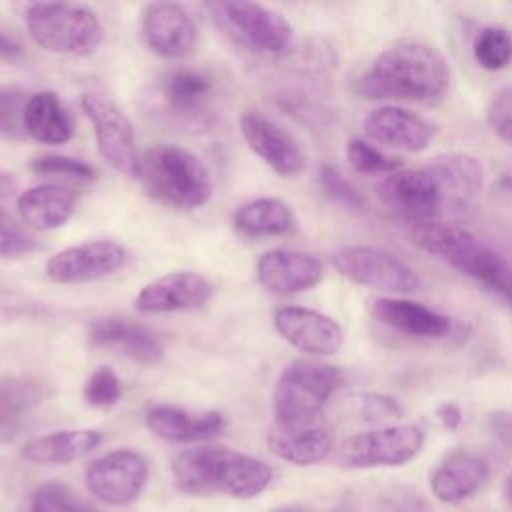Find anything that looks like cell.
I'll use <instances>...</instances> for the list:
<instances>
[{
  "instance_id": "27",
  "label": "cell",
  "mask_w": 512,
  "mask_h": 512,
  "mask_svg": "<svg viewBox=\"0 0 512 512\" xmlns=\"http://www.w3.org/2000/svg\"><path fill=\"white\" fill-rule=\"evenodd\" d=\"M214 84L204 72L180 68L168 72L158 86L160 98L170 114L180 118H196L208 106Z\"/></svg>"
},
{
  "instance_id": "24",
  "label": "cell",
  "mask_w": 512,
  "mask_h": 512,
  "mask_svg": "<svg viewBox=\"0 0 512 512\" xmlns=\"http://www.w3.org/2000/svg\"><path fill=\"white\" fill-rule=\"evenodd\" d=\"M144 420L152 434L170 442H202L218 436L224 428V418L216 410L192 412L172 404L148 406Z\"/></svg>"
},
{
  "instance_id": "47",
  "label": "cell",
  "mask_w": 512,
  "mask_h": 512,
  "mask_svg": "<svg viewBox=\"0 0 512 512\" xmlns=\"http://www.w3.org/2000/svg\"><path fill=\"white\" fill-rule=\"evenodd\" d=\"M278 512H302V510H294V508H284V510H278Z\"/></svg>"
},
{
  "instance_id": "38",
  "label": "cell",
  "mask_w": 512,
  "mask_h": 512,
  "mask_svg": "<svg viewBox=\"0 0 512 512\" xmlns=\"http://www.w3.org/2000/svg\"><path fill=\"white\" fill-rule=\"evenodd\" d=\"M38 248L36 236L0 206V256L16 258Z\"/></svg>"
},
{
  "instance_id": "28",
  "label": "cell",
  "mask_w": 512,
  "mask_h": 512,
  "mask_svg": "<svg viewBox=\"0 0 512 512\" xmlns=\"http://www.w3.org/2000/svg\"><path fill=\"white\" fill-rule=\"evenodd\" d=\"M100 442L102 434L98 430H58L26 442L20 454L34 464H66L86 456Z\"/></svg>"
},
{
  "instance_id": "40",
  "label": "cell",
  "mask_w": 512,
  "mask_h": 512,
  "mask_svg": "<svg viewBox=\"0 0 512 512\" xmlns=\"http://www.w3.org/2000/svg\"><path fill=\"white\" fill-rule=\"evenodd\" d=\"M122 396L120 378L108 366L96 368L84 384V400L94 408H110Z\"/></svg>"
},
{
  "instance_id": "44",
  "label": "cell",
  "mask_w": 512,
  "mask_h": 512,
  "mask_svg": "<svg viewBox=\"0 0 512 512\" xmlns=\"http://www.w3.org/2000/svg\"><path fill=\"white\" fill-rule=\"evenodd\" d=\"M24 54L22 44L0 26V60L4 62H18Z\"/></svg>"
},
{
  "instance_id": "46",
  "label": "cell",
  "mask_w": 512,
  "mask_h": 512,
  "mask_svg": "<svg viewBox=\"0 0 512 512\" xmlns=\"http://www.w3.org/2000/svg\"><path fill=\"white\" fill-rule=\"evenodd\" d=\"M504 496H506V500L512 504V472L506 476V480H504Z\"/></svg>"
},
{
  "instance_id": "37",
  "label": "cell",
  "mask_w": 512,
  "mask_h": 512,
  "mask_svg": "<svg viewBox=\"0 0 512 512\" xmlns=\"http://www.w3.org/2000/svg\"><path fill=\"white\" fill-rule=\"evenodd\" d=\"M354 406L358 416L368 422L380 426H392L402 416V406L396 398L380 392H362L354 396Z\"/></svg>"
},
{
  "instance_id": "36",
  "label": "cell",
  "mask_w": 512,
  "mask_h": 512,
  "mask_svg": "<svg viewBox=\"0 0 512 512\" xmlns=\"http://www.w3.org/2000/svg\"><path fill=\"white\" fill-rule=\"evenodd\" d=\"M318 184L320 190L324 192L326 198H330L332 202L348 208V210H364L366 208V200L360 194V190L356 186H352V182L342 176L334 166L324 164L318 172Z\"/></svg>"
},
{
  "instance_id": "22",
  "label": "cell",
  "mask_w": 512,
  "mask_h": 512,
  "mask_svg": "<svg viewBox=\"0 0 512 512\" xmlns=\"http://www.w3.org/2000/svg\"><path fill=\"white\" fill-rule=\"evenodd\" d=\"M428 168L442 186L448 214H464L476 204L484 184V168L478 158L466 152H448L434 156Z\"/></svg>"
},
{
  "instance_id": "29",
  "label": "cell",
  "mask_w": 512,
  "mask_h": 512,
  "mask_svg": "<svg viewBox=\"0 0 512 512\" xmlns=\"http://www.w3.org/2000/svg\"><path fill=\"white\" fill-rule=\"evenodd\" d=\"M26 134L40 144H64L72 138V120L52 90L30 94L24 112Z\"/></svg>"
},
{
  "instance_id": "21",
  "label": "cell",
  "mask_w": 512,
  "mask_h": 512,
  "mask_svg": "<svg viewBox=\"0 0 512 512\" xmlns=\"http://www.w3.org/2000/svg\"><path fill=\"white\" fill-rule=\"evenodd\" d=\"M370 314L398 334L420 340H440L452 332V318L420 302L400 296H378L370 300Z\"/></svg>"
},
{
  "instance_id": "31",
  "label": "cell",
  "mask_w": 512,
  "mask_h": 512,
  "mask_svg": "<svg viewBox=\"0 0 512 512\" xmlns=\"http://www.w3.org/2000/svg\"><path fill=\"white\" fill-rule=\"evenodd\" d=\"M472 56L488 72L508 68L512 64V32L504 26L482 28L474 38Z\"/></svg>"
},
{
  "instance_id": "15",
  "label": "cell",
  "mask_w": 512,
  "mask_h": 512,
  "mask_svg": "<svg viewBox=\"0 0 512 512\" xmlns=\"http://www.w3.org/2000/svg\"><path fill=\"white\" fill-rule=\"evenodd\" d=\"M368 142H376L382 150L416 154L426 150L434 140V124L424 116L396 106L384 104L370 110L362 120Z\"/></svg>"
},
{
  "instance_id": "11",
  "label": "cell",
  "mask_w": 512,
  "mask_h": 512,
  "mask_svg": "<svg viewBox=\"0 0 512 512\" xmlns=\"http://www.w3.org/2000/svg\"><path fill=\"white\" fill-rule=\"evenodd\" d=\"M80 106L94 126L96 146L104 162L128 178H138L136 138L122 108L98 92H84Z\"/></svg>"
},
{
  "instance_id": "4",
  "label": "cell",
  "mask_w": 512,
  "mask_h": 512,
  "mask_svg": "<svg viewBox=\"0 0 512 512\" xmlns=\"http://www.w3.org/2000/svg\"><path fill=\"white\" fill-rule=\"evenodd\" d=\"M138 178L150 198L180 210L204 206L214 192L212 174L202 158L176 144L148 148L140 158Z\"/></svg>"
},
{
  "instance_id": "20",
  "label": "cell",
  "mask_w": 512,
  "mask_h": 512,
  "mask_svg": "<svg viewBox=\"0 0 512 512\" xmlns=\"http://www.w3.org/2000/svg\"><path fill=\"white\" fill-rule=\"evenodd\" d=\"M258 282L274 294H300L320 284L324 266L320 258L300 250H270L256 262Z\"/></svg>"
},
{
  "instance_id": "32",
  "label": "cell",
  "mask_w": 512,
  "mask_h": 512,
  "mask_svg": "<svg viewBox=\"0 0 512 512\" xmlns=\"http://www.w3.org/2000/svg\"><path fill=\"white\" fill-rule=\"evenodd\" d=\"M346 160L358 174L388 176L402 168V160L398 156L384 152L366 138H350L346 142Z\"/></svg>"
},
{
  "instance_id": "9",
  "label": "cell",
  "mask_w": 512,
  "mask_h": 512,
  "mask_svg": "<svg viewBox=\"0 0 512 512\" xmlns=\"http://www.w3.org/2000/svg\"><path fill=\"white\" fill-rule=\"evenodd\" d=\"M424 430L416 424H392L348 436L336 450L342 468L402 466L416 458L424 446Z\"/></svg>"
},
{
  "instance_id": "34",
  "label": "cell",
  "mask_w": 512,
  "mask_h": 512,
  "mask_svg": "<svg viewBox=\"0 0 512 512\" xmlns=\"http://www.w3.org/2000/svg\"><path fill=\"white\" fill-rule=\"evenodd\" d=\"M40 386L30 380L0 382V428L10 426L40 398Z\"/></svg>"
},
{
  "instance_id": "18",
  "label": "cell",
  "mask_w": 512,
  "mask_h": 512,
  "mask_svg": "<svg viewBox=\"0 0 512 512\" xmlns=\"http://www.w3.org/2000/svg\"><path fill=\"white\" fill-rule=\"evenodd\" d=\"M210 296L212 286L204 276L196 272H170L148 282L134 298V306L144 314L188 312L204 306Z\"/></svg>"
},
{
  "instance_id": "26",
  "label": "cell",
  "mask_w": 512,
  "mask_h": 512,
  "mask_svg": "<svg viewBox=\"0 0 512 512\" xmlns=\"http://www.w3.org/2000/svg\"><path fill=\"white\" fill-rule=\"evenodd\" d=\"M78 194L64 184H38L16 198V208L24 224L36 230L64 226L74 214Z\"/></svg>"
},
{
  "instance_id": "1",
  "label": "cell",
  "mask_w": 512,
  "mask_h": 512,
  "mask_svg": "<svg viewBox=\"0 0 512 512\" xmlns=\"http://www.w3.org/2000/svg\"><path fill=\"white\" fill-rule=\"evenodd\" d=\"M450 86V66L432 46L400 42L384 48L354 82L368 100L434 102Z\"/></svg>"
},
{
  "instance_id": "25",
  "label": "cell",
  "mask_w": 512,
  "mask_h": 512,
  "mask_svg": "<svg viewBox=\"0 0 512 512\" xmlns=\"http://www.w3.org/2000/svg\"><path fill=\"white\" fill-rule=\"evenodd\" d=\"M268 448L290 464L310 466L332 452L334 440L330 430L318 420L298 426L274 424L268 432Z\"/></svg>"
},
{
  "instance_id": "5",
  "label": "cell",
  "mask_w": 512,
  "mask_h": 512,
  "mask_svg": "<svg viewBox=\"0 0 512 512\" xmlns=\"http://www.w3.org/2000/svg\"><path fill=\"white\" fill-rule=\"evenodd\" d=\"M342 382L344 374L334 364L316 360L290 362L274 386V424L298 426L316 422L324 404Z\"/></svg>"
},
{
  "instance_id": "42",
  "label": "cell",
  "mask_w": 512,
  "mask_h": 512,
  "mask_svg": "<svg viewBox=\"0 0 512 512\" xmlns=\"http://www.w3.org/2000/svg\"><path fill=\"white\" fill-rule=\"evenodd\" d=\"M490 424L494 434L512 448V412L510 410H498L490 416Z\"/></svg>"
},
{
  "instance_id": "43",
  "label": "cell",
  "mask_w": 512,
  "mask_h": 512,
  "mask_svg": "<svg viewBox=\"0 0 512 512\" xmlns=\"http://www.w3.org/2000/svg\"><path fill=\"white\" fill-rule=\"evenodd\" d=\"M436 418L446 430H456L462 424V410L456 402L446 400L436 408Z\"/></svg>"
},
{
  "instance_id": "16",
  "label": "cell",
  "mask_w": 512,
  "mask_h": 512,
  "mask_svg": "<svg viewBox=\"0 0 512 512\" xmlns=\"http://www.w3.org/2000/svg\"><path fill=\"white\" fill-rule=\"evenodd\" d=\"M274 328L292 348L310 356L336 354L344 344V330L334 318L304 306L278 308Z\"/></svg>"
},
{
  "instance_id": "39",
  "label": "cell",
  "mask_w": 512,
  "mask_h": 512,
  "mask_svg": "<svg viewBox=\"0 0 512 512\" xmlns=\"http://www.w3.org/2000/svg\"><path fill=\"white\" fill-rule=\"evenodd\" d=\"M34 174L40 176H64V178H74V180H94L96 178V168L90 166L84 160L64 156V154H44L30 164Z\"/></svg>"
},
{
  "instance_id": "35",
  "label": "cell",
  "mask_w": 512,
  "mask_h": 512,
  "mask_svg": "<svg viewBox=\"0 0 512 512\" xmlns=\"http://www.w3.org/2000/svg\"><path fill=\"white\" fill-rule=\"evenodd\" d=\"M30 94L16 86H0V136L22 140L26 136L24 112Z\"/></svg>"
},
{
  "instance_id": "17",
  "label": "cell",
  "mask_w": 512,
  "mask_h": 512,
  "mask_svg": "<svg viewBox=\"0 0 512 512\" xmlns=\"http://www.w3.org/2000/svg\"><path fill=\"white\" fill-rule=\"evenodd\" d=\"M240 132L250 150L278 176L290 178L304 170L306 154L296 138L260 112L246 110L240 116Z\"/></svg>"
},
{
  "instance_id": "45",
  "label": "cell",
  "mask_w": 512,
  "mask_h": 512,
  "mask_svg": "<svg viewBox=\"0 0 512 512\" xmlns=\"http://www.w3.org/2000/svg\"><path fill=\"white\" fill-rule=\"evenodd\" d=\"M16 190V180L8 172H0V202Z\"/></svg>"
},
{
  "instance_id": "6",
  "label": "cell",
  "mask_w": 512,
  "mask_h": 512,
  "mask_svg": "<svg viewBox=\"0 0 512 512\" xmlns=\"http://www.w3.org/2000/svg\"><path fill=\"white\" fill-rule=\"evenodd\" d=\"M24 18L30 38L48 52L88 56L104 38L100 18L88 6L34 2L26 6Z\"/></svg>"
},
{
  "instance_id": "3",
  "label": "cell",
  "mask_w": 512,
  "mask_h": 512,
  "mask_svg": "<svg viewBox=\"0 0 512 512\" xmlns=\"http://www.w3.org/2000/svg\"><path fill=\"white\" fill-rule=\"evenodd\" d=\"M410 238L420 250L482 284L512 310V266L484 238L444 220L412 226Z\"/></svg>"
},
{
  "instance_id": "14",
  "label": "cell",
  "mask_w": 512,
  "mask_h": 512,
  "mask_svg": "<svg viewBox=\"0 0 512 512\" xmlns=\"http://www.w3.org/2000/svg\"><path fill=\"white\" fill-rule=\"evenodd\" d=\"M142 40L150 52L160 58L178 60L194 52L198 44V26L180 4L156 2L142 10Z\"/></svg>"
},
{
  "instance_id": "8",
  "label": "cell",
  "mask_w": 512,
  "mask_h": 512,
  "mask_svg": "<svg viewBox=\"0 0 512 512\" xmlns=\"http://www.w3.org/2000/svg\"><path fill=\"white\" fill-rule=\"evenodd\" d=\"M376 196L388 212L412 226L442 222L448 214L442 186L428 164L384 176L376 184Z\"/></svg>"
},
{
  "instance_id": "33",
  "label": "cell",
  "mask_w": 512,
  "mask_h": 512,
  "mask_svg": "<svg viewBox=\"0 0 512 512\" xmlns=\"http://www.w3.org/2000/svg\"><path fill=\"white\" fill-rule=\"evenodd\" d=\"M28 512H102L62 482L38 486L28 502Z\"/></svg>"
},
{
  "instance_id": "10",
  "label": "cell",
  "mask_w": 512,
  "mask_h": 512,
  "mask_svg": "<svg viewBox=\"0 0 512 512\" xmlns=\"http://www.w3.org/2000/svg\"><path fill=\"white\" fill-rule=\"evenodd\" d=\"M332 264L350 282L384 294H410L420 288L416 270L378 246H344L332 254Z\"/></svg>"
},
{
  "instance_id": "13",
  "label": "cell",
  "mask_w": 512,
  "mask_h": 512,
  "mask_svg": "<svg viewBox=\"0 0 512 512\" xmlns=\"http://www.w3.org/2000/svg\"><path fill=\"white\" fill-rule=\"evenodd\" d=\"M124 262L126 250L118 242L92 240L50 256L46 276L56 284H86L114 274Z\"/></svg>"
},
{
  "instance_id": "12",
  "label": "cell",
  "mask_w": 512,
  "mask_h": 512,
  "mask_svg": "<svg viewBox=\"0 0 512 512\" xmlns=\"http://www.w3.org/2000/svg\"><path fill=\"white\" fill-rule=\"evenodd\" d=\"M86 486L104 504L122 506L132 502L146 484L148 462L132 450H114L86 468Z\"/></svg>"
},
{
  "instance_id": "7",
  "label": "cell",
  "mask_w": 512,
  "mask_h": 512,
  "mask_svg": "<svg viewBox=\"0 0 512 512\" xmlns=\"http://www.w3.org/2000/svg\"><path fill=\"white\" fill-rule=\"evenodd\" d=\"M204 8L230 38L254 52L284 54L292 46V24L264 4L216 0L206 2Z\"/></svg>"
},
{
  "instance_id": "30",
  "label": "cell",
  "mask_w": 512,
  "mask_h": 512,
  "mask_svg": "<svg viewBox=\"0 0 512 512\" xmlns=\"http://www.w3.org/2000/svg\"><path fill=\"white\" fill-rule=\"evenodd\" d=\"M234 228L250 238L286 236L296 230V216L280 198H254L234 212Z\"/></svg>"
},
{
  "instance_id": "23",
  "label": "cell",
  "mask_w": 512,
  "mask_h": 512,
  "mask_svg": "<svg viewBox=\"0 0 512 512\" xmlns=\"http://www.w3.org/2000/svg\"><path fill=\"white\" fill-rule=\"evenodd\" d=\"M488 464L470 450H454L444 456L430 474V490L444 504L468 500L488 480Z\"/></svg>"
},
{
  "instance_id": "2",
  "label": "cell",
  "mask_w": 512,
  "mask_h": 512,
  "mask_svg": "<svg viewBox=\"0 0 512 512\" xmlns=\"http://www.w3.org/2000/svg\"><path fill=\"white\" fill-rule=\"evenodd\" d=\"M170 470L176 488L194 496L254 498L272 480V470L262 460L212 444L182 450L174 456Z\"/></svg>"
},
{
  "instance_id": "19",
  "label": "cell",
  "mask_w": 512,
  "mask_h": 512,
  "mask_svg": "<svg viewBox=\"0 0 512 512\" xmlns=\"http://www.w3.org/2000/svg\"><path fill=\"white\" fill-rule=\"evenodd\" d=\"M88 342L100 348H112L134 362L152 366L164 356L160 338L144 324L128 316H100L88 326Z\"/></svg>"
},
{
  "instance_id": "41",
  "label": "cell",
  "mask_w": 512,
  "mask_h": 512,
  "mask_svg": "<svg viewBox=\"0 0 512 512\" xmlns=\"http://www.w3.org/2000/svg\"><path fill=\"white\" fill-rule=\"evenodd\" d=\"M486 124L492 134L512 146V86L498 90L486 106Z\"/></svg>"
}]
</instances>
